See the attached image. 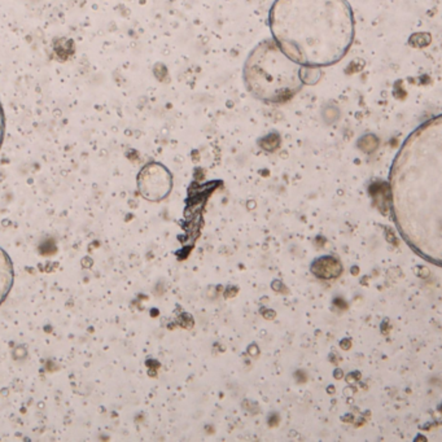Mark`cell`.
<instances>
[{"label":"cell","mask_w":442,"mask_h":442,"mask_svg":"<svg viewBox=\"0 0 442 442\" xmlns=\"http://www.w3.org/2000/svg\"><path fill=\"white\" fill-rule=\"evenodd\" d=\"M442 118L416 128L398 152L390 184L398 229L425 258L441 264Z\"/></svg>","instance_id":"1"},{"label":"cell","mask_w":442,"mask_h":442,"mask_svg":"<svg viewBox=\"0 0 442 442\" xmlns=\"http://www.w3.org/2000/svg\"><path fill=\"white\" fill-rule=\"evenodd\" d=\"M272 39L300 66L334 65L354 38L346 0H275L270 11Z\"/></svg>","instance_id":"2"},{"label":"cell","mask_w":442,"mask_h":442,"mask_svg":"<svg viewBox=\"0 0 442 442\" xmlns=\"http://www.w3.org/2000/svg\"><path fill=\"white\" fill-rule=\"evenodd\" d=\"M244 81L253 96L271 104H282L302 87L301 66L280 50L274 39L261 42L247 58Z\"/></svg>","instance_id":"3"},{"label":"cell","mask_w":442,"mask_h":442,"mask_svg":"<svg viewBox=\"0 0 442 442\" xmlns=\"http://www.w3.org/2000/svg\"><path fill=\"white\" fill-rule=\"evenodd\" d=\"M138 190L141 197L148 201L157 202L170 194L173 180L170 171L161 163H148L138 175Z\"/></svg>","instance_id":"4"},{"label":"cell","mask_w":442,"mask_h":442,"mask_svg":"<svg viewBox=\"0 0 442 442\" xmlns=\"http://www.w3.org/2000/svg\"><path fill=\"white\" fill-rule=\"evenodd\" d=\"M15 283V270L11 257L3 248H0V306L9 296Z\"/></svg>","instance_id":"5"},{"label":"cell","mask_w":442,"mask_h":442,"mask_svg":"<svg viewBox=\"0 0 442 442\" xmlns=\"http://www.w3.org/2000/svg\"><path fill=\"white\" fill-rule=\"evenodd\" d=\"M311 272L320 279H336L342 272V266L337 258H335L332 256H326L313 262Z\"/></svg>","instance_id":"6"},{"label":"cell","mask_w":442,"mask_h":442,"mask_svg":"<svg viewBox=\"0 0 442 442\" xmlns=\"http://www.w3.org/2000/svg\"><path fill=\"white\" fill-rule=\"evenodd\" d=\"M4 132H5V116H4L3 106H1V103H0V148H1V144H3Z\"/></svg>","instance_id":"7"},{"label":"cell","mask_w":442,"mask_h":442,"mask_svg":"<svg viewBox=\"0 0 442 442\" xmlns=\"http://www.w3.org/2000/svg\"><path fill=\"white\" fill-rule=\"evenodd\" d=\"M272 288H274V291H276V292H284V293L287 292V289L284 288V285L280 283V282H274V284H272Z\"/></svg>","instance_id":"8"},{"label":"cell","mask_w":442,"mask_h":442,"mask_svg":"<svg viewBox=\"0 0 442 442\" xmlns=\"http://www.w3.org/2000/svg\"><path fill=\"white\" fill-rule=\"evenodd\" d=\"M340 346H341L344 350H348L350 346H352V341H350L349 338H345V340H342V341L340 342Z\"/></svg>","instance_id":"9"},{"label":"cell","mask_w":442,"mask_h":442,"mask_svg":"<svg viewBox=\"0 0 442 442\" xmlns=\"http://www.w3.org/2000/svg\"><path fill=\"white\" fill-rule=\"evenodd\" d=\"M278 422H279V416L275 415V414H272V415L270 416V419H268V424H270L271 427L276 425V424H278Z\"/></svg>","instance_id":"10"},{"label":"cell","mask_w":442,"mask_h":442,"mask_svg":"<svg viewBox=\"0 0 442 442\" xmlns=\"http://www.w3.org/2000/svg\"><path fill=\"white\" fill-rule=\"evenodd\" d=\"M235 293H237V289L236 288H229V291H226L225 292V296L226 297H232L233 295H235Z\"/></svg>","instance_id":"11"},{"label":"cell","mask_w":442,"mask_h":442,"mask_svg":"<svg viewBox=\"0 0 442 442\" xmlns=\"http://www.w3.org/2000/svg\"><path fill=\"white\" fill-rule=\"evenodd\" d=\"M262 314H264L265 317H267V319H274V318H275V311H272V310H267V313H265V311H262Z\"/></svg>","instance_id":"12"},{"label":"cell","mask_w":442,"mask_h":442,"mask_svg":"<svg viewBox=\"0 0 442 442\" xmlns=\"http://www.w3.org/2000/svg\"><path fill=\"white\" fill-rule=\"evenodd\" d=\"M335 376H336V377H341L342 376V372L340 371V370H337V371H336V373H335Z\"/></svg>","instance_id":"13"},{"label":"cell","mask_w":442,"mask_h":442,"mask_svg":"<svg viewBox=\"0 0 442 442\" xmlns=\"http://www.w3.org/2000/svg\"><path fill=\"white\" fill-rule=\"evenodd\" d=\"M253 204H254V202H249V208H250V209H252L253 206H254V205H253Z\"/></svg>","instance_id":"14"}]
</instances>
